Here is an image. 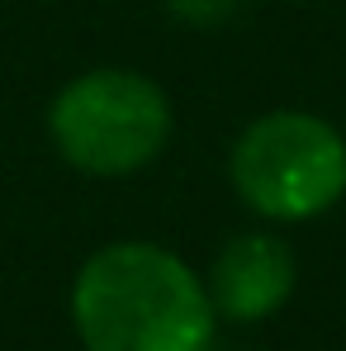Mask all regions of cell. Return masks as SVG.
<instances>
[{"instance_id":"cell-1","label":"cell","mask_w":346,"mask_h":351,"mask_svg":"<svg viewBox=\"0 0 346 351\" xmlns=\"http://www.w3.org/2000/svg\"><path fill=\"white\" fill-rule=\"evenodd\" d=\"M214 318L204 280L157 242L100 247L71 285L86 351H209Z\"/></svg>"},{"instance_id":"cell-2","label":"cell","mask_w":346,"mask_h":351,"mask_svg":"<svg viewBox=\"0 0 346 351\" xmlns=\"http://www.w3.org/2000/svg\"><path fill=\"white\" fill-rule=\"evenodd\" d=\"M228 176L242 204L261 219L304 223L346 195V138L318 114L275 110L242 128Z\"/></svg>"},{"instance_id":"cell-3","label":"cell","mask_w":346,"mask_h":351,"mask_svg":"<svg viewBox=\"0 0 346 351\" xmlns=\"http://www.w3.org/2000/svg\"><path fill=\"white\" fill-rule=\"evenodd\" d=\"M48 133L76 171L128 176L162 157L171 138V100L143 71L100 66L58 90Z\"/></svg>"},{"instance_id":"cell-4","label":"cell","mask_w":346,"mask_h":351,"mask_svg":"<svg viewBox=\"0 0 346 351\" xmlns=\"http://www.w3.org/2000/svg\"><path fill=\"white\" fill-rule=\"evenodd\" d=\"M294 294V252L271 233H242L209 271V304L232 323H261Z\"/></svg>"},{"instance_id":"cell-5","label":"cell","mask_w":346,"mask_h":351,"mask_svg":"<svg viewBox=\"0 0 346 351\" xmlns=\"http://www.w3.org/2000/svg\"><path fill=\"white\" fill-rule=\"evenodd\" d=\"M171 5V14H180L185 24H223L237 14V5L242 0H166Z\"/></svg>"}]
</instances>
